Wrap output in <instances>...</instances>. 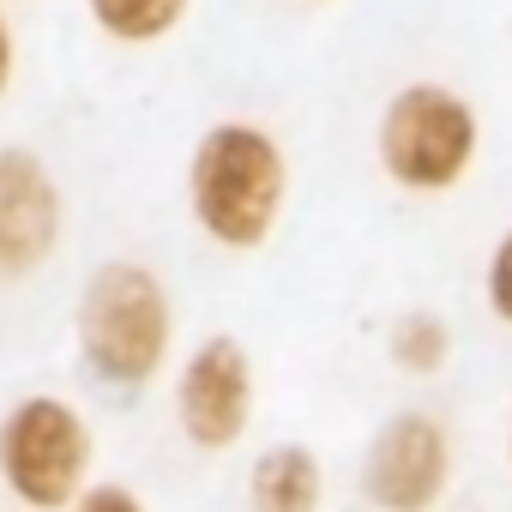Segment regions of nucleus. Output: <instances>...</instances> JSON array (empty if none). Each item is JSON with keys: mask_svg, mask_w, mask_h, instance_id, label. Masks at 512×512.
Instances as JSON below:
<instances>
[{"mask_svg": "<svg viewBox=\"0 0 512 512\" xmlns=\"http://www.w3.org/2000/svg\"><path fill=\"white\" fill-rule=\"evenodd\" d=\"M290 205V151L260 121H211L187 151L193 229L223 253L266 247Z\"/></svg>", "mask_w": 512, "mask_h": 512, "instance_id": "1", "label": "nucleus"}, {"mask_svg": "<svg viewBox=\"0 0 512 512\" xmlns=\"http://www.w3.org/2000/svg\"><path fill=\"white\" fill-rule=\"evenodd\" d=\"M73 344L91 380L145 392L175 362V296L145 260H103L73 308Z\"/></svg>", "mask_w": 512, "mask_h": 512, "instance_id": "2", "label": "nucleus"}, {"mask_svg": "<svg viewBox=\"0 0 512 512\" xmlns=\"http://www.w3.org/2000/svg\"><path fill=\"white\" fill-rule=\"evenodd\" d=\"M482 157V115L464 91L440 79H410L386 97L374 127V163L398 193L446 199L470 181Z\"/></svg>", "mask_w": 512, "mask_h": 512, "instance_id": "3", "label": "nucleus"}, {"mask_svg": "<svg viewBox=\"0 0 512 512\" xmlns=\"http://www.w3.org/2000/svg\"><path fill=\"white\" fill-rule=\"evenodd\" d=\"M97 470V428L67 392H25L0 410V488L25 512H67Z\"/></svg>", "mask_w": 512, "mask_h": 512, "instance_id": "4", "label": "nucleus"}, {"mask_svg": "<svg viewBox=\"0 0 512 512\" xmlns=\"http://www.w3.org/2000/svg\"><path fill=\"white\" fill-rule=\"evenodd\" d=\"M458 452L440 416L428 410H398L386 416L356 464V488L374 512H434L452 488Z\"/></svg>", "mask_w": 512, "mask_h": 512, "instance_id": "5", "label": "nucleus"}, {"mask_svg": "<svg viewBox=\"0 0 512 512\" xmlns=\"http://www.w3.org/2000/svg\"><path fill=\"white\" fill-rule=\"evenodd\" d=\"M175 428L193 452H229L253 428V404H260V380H253V356L241 338L211 332L199 338L181 368H175Z\"/></svg>", "mask_w": 512, "mask_h": 512, "instance_id": "6", "label": "nucleus"}, {"mask_svg": "<svg viewBox=\"0 0 512 512\" xmlns=\"http://www.w3.org/2000/svg\"><path fill=\"white\" fill-rule=\"evenodd\" d=\"M67 235V199L31 145H0V284H31Z\"/></svg>", "mask_w": 512, "mask_h": 512, "instance_id": "7", "label": "nucleus"}, {"mask_svg": "<svg viewBox=\"0 0 512 512\" xmlns=\"http://www.w3.org/2000/svg\"><path fill=\"white\" fill-rule=\"evenodd\" d=\"M247 512H326V458L308 440H272L247 464Z\"/></svg>", "mask_w": 512, "mask_h": 512, "instance_id": "8", "label": "nucleus"}, {"mask_svg": "<svg viewBox=\"0 0 512 512\" xmlns=\"http://www.w3.org/2000/svg\"><path fill=\"white\" fill-rule=\"evenodd\" d=\"M193 13V0H85V19L115 49H163Z\"/></svg>", "mask_w": 512, "mask_h": 512, "instance_id": "9", "label": "nucleus"}, {"mask_svg": "<svg viewBox=\"0 0 512 512\" xmlns=\"http://www.w3.org/2000/svg\"><path fill=\"white\" fill-rule=\"evenodd\" d=\"M386 362H392L404 380H434V374H446V362H452V326H446V314H434V308H404V314L386 326Z\"/></svg>", "mask_w": 512, "mask_h": 512, "instance_id": "10", "label": "nucleus"}, {"mask_svg": "<svg viewBox=\"0 0 512 512\" xmlns=\"http://www.w3.org/2000/svg\"><path fill=\"white\" fill-rule=\"evenodd\" d=\"M482 302H488V314L512 332V223H506L500 241L488 247V266H482Z\"/></svg>", "mask_w": 512, "mask_h": 512, "instance_id": "11", "label": "nucleus"}, {"mask_svg": "<svg viewBox=\"0 0 512 512\" xmlns=\"http://www.w3.org/2000/svg\"><path fill=\"white\" fill-rule=\"evenodd\" d=\"M67 512H151V506H145L127 482H91Z\"/></svg>", "mask_w": 512, "mask_h": 512, "instance_id": "12", "label": "nucleus"}, {"mask_svg": "<svg viewBox=\"0 0 512 512\" xmlns=\"http://www.w3.org/2000/svg\"><path fill=\"white\" fill-rule=\"evenodd\" d=\"M19 79V37H13V19H7V0H0V97L13 91Z\"/></svg>", "mask_w": 512, "mask_h": 512, "instance_id": "13", "label": "nucleus"}, {"mask_svg": "<svg viewBox=\"0 0 512 512\" xmlns=\"http://www.w3.org/2000/svg\"><path fill=\"white\" fill-rule=\"evenodd\" d=\"M506 464H512V416H506Z\"/></svg>", "mask_w": 512, "mask_h": 512, "instance_id": "14", "label": "nucleus"}, {"mask_svg": "<svg viewBox=\"0 0 512 512\" xmlns=\"http://www.w3.org/2000/svg\"><path fill=\"white\" fill-rule=\"evenodd\" d=\"M320 7H326V0H320Z\"/></svg>", "mask_w": 512, "mask_h": 512, "instance_id": "15", "label": "nucleus"}]
</instances>
